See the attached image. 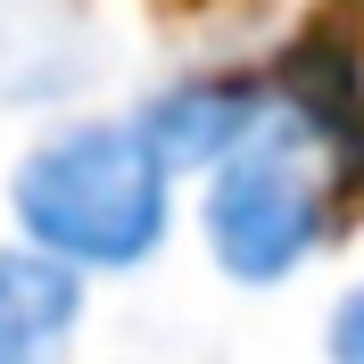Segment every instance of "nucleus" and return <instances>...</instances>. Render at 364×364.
Here are the masks:
<instances>
[{
	"instance_id": "obj_1",
	"label": "nucleus",
	"mask_w": 364,
	"mask_h": 364,
	"mask_svg": "<svg viewBox=\"0 0 364 364\" xmlns=\"http://www.w3.org/2000/svg\"><path fill=\"white\" fill-rule=\"evenodd\" d=\"M17 232L75 273H133L174 232V166L133 116H67L9 174Z\"/></svg>"
},
{
	"instance_id": "obj_2",
	"label": "nucleus",
	"mask_w": 364,
	"mask_h": 364,
	"mask_svg": "<svg viewBox=\"0 0 364 364\" xmlns=\"http://www.w3.org/2000/svg\"><path fill=\"white\" fill-rule=\"evenodd\" d=\"M340 207V166H331V133L298 108H265L232 158L207 166V199H199V232L207 257L232 282H290L298 265H315L323 232Z\"/></svg>"
},
{
	"instance_id": "obj_4",
	"label": "nucleus",
	"mask_w": 364,
	"mask_h": 364,
	"mask_svg": "<svg viewBox=\"0 0 364 364\" xmlns=\"http://www.w3.org/2000/svg\"><path fill=\"white\" fill-rule=\"evenodd\" d=\"M83 331V273L33 240L0 249V364H58Z\"/></svg>"
},
{
	"instance_id": "obj_5",
	"label": "nucleus",
	"mask_w": 364,
	"mask_h": 364,
	"mask_svg": "<svg viewBox=\"0 0 364 364\" xmlns=\"http://www.w3.org/2000/svg\"><path fill=\"white\" fill-rule=\"evenodd\" d=\"M331 356H340V364H364V282L331 306Z\"/></svg>"
},
{
	"instance_id": "obj_3",
	"label": "nucleus",
	"mask_w": 364,
	"mask_h": 364,
	"mask_svg": "<svg viewBox=\"0 0 364 364\" xmlns=\"http://www.w3.org/2000/svg\"><path fill=\"white\" fill-rule=\"evenodd\" d=\"M265 108H273L265 83H240V75H191V83H166L133 124L149 133V149L182 174V166L232 158V149L265 124Z\"/></svg>"
}]
</instances>
